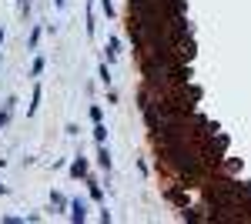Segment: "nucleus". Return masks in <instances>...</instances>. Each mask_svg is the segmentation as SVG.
Returning a JSON list of instances; mask_svg holds the SVG:
<instances>
[{
  "instance_id": "f257e3e1",
  "label": "nucleus",
  "mask_w": 251,
  "mask_h": 224,
  "mask_svg": "<svg viewBox=\"0 0 251 224\" xmlns=\"http://www.w3.org/2000/svg\"><path fill=\"white\" fill-rule=\"evenodd\" d=\"M71 174H74V177H84V174H87V164H84V161H74Z\"/></svg>"
},
{
  "instance_id": "f03ea898",
  "label": "nucleus",
  "mask_w": 251,
  "mask_h": 224,
  "mask_svg": "<svg viewBox=\"0 0 251 224\" xmlns=\"http://www.w3.org/2000/svg\"><path fill=\"white\" fill-rule=\"evenodd\" d=\"M71 218H74V221H84V218H87V214H84V204H80V201H74V214H71Z\"/></svg>"
},
{
  "instance_id": "7ed1b4c3",
  "label": "nucleus",
  "mask_w": 251,
  "mask_h": 224,
  "mask_svg": "<svg viewBox=\"0 0 251 224\" xmlns=\"http://www.w3.org/2000/svg\"><path fill=\"white\" fill-rule=\"evenodd\" d=\"M97 161H100L104 168H111V154H107V148H104V144H100V154H97Z\"/></svg>"
},
{
  "instance_id": "20e7f679",
  "label": "nucleus",
  "mask_w": 251,
  "mask_h": 224,
  "mask_svg": "<svg viewBox=\"0 0 251 224\" xmlns=\"http://www.w3.org/2000/svg\"><path fill=\"white\" fill-rule=\"evenodd\" d=\"M10 111H14V100H7V107H3V111H0V127H3V124H7V117H10Z\"/></svg>"
},
{
  "instance_id": "39448f33",
  "label": "nucleus",
  "mask_w": 251,
  "mask_h": 224,
  "mask_svg": "<svg viewBox=\"0 0 251 224\" xmlns=\"http://www.w3.org/2000/svg\"><path fill=\"white\" fill-rule=\"evenodd\" d=\"M94 134H97V144H104V124L97 121V127H94Z\"/></svg>"
},
{
  "instance_id": "423d86ee",
  "label": "nucleus",
  "mask_w": 251,
  "mask_h": 224,
  "mask_svg": "<svg viewBox=\"0 0 251 224\" xmlns=\"http://www.w3.org/2000/svg\"><path fill=\"white\" fill-rule=\"evenodd\" d=\"M54 3H57V7H64V0H54Z\"/></svg>"
}]
</instances>
